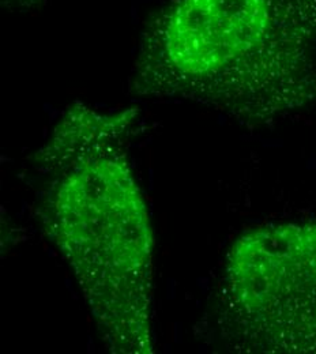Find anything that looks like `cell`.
I'll return each mask as SVG.
<instances>
[{
    "mask_svg": "<svg viewBox=\"0 0 316 354\" xmlns=\"http://www.w3.org/2000/svg\"><path fill=\"white\" fill-rule=\"evenodd\" d=\"M136 118L77 101L33 157L39 220L116 354L154 353V236L129 158Z\"/></svg>",
    "mask_w": 316,
    "mask_h": 354,
    "instance_id": "cell-1",
    "label": "cell"
},
{
    "mask_svg": "<svg viewBox=\"0 0 316 354\" xmlns=\"http://www.w3.org/2000/svg\"><path fill=\"white\" fill-rule=\"evenodd\" d=\"M131 93L248 129L316 101V0H171L146 22Z\"/></svg>",
    "mask_w": 316,
    "mask_h": 354,
    "instance_id": "cell-2",
    "label": "cell"
},
{
    "mask_svg": "<svg viewBox=\"0 0 316 354\" xmlns=\"http://www.w3.org/2000/svg\"><path fill=\"white\" fill-rule=\"evenodd\" d=\"M216 330L245 354H316V222H270L226 254Z\"/></svg>",
    "mask_w": 316,
    "mask_h": 354,
    "instance_id": "cell-3",
    "label": "cell"
}]
</instances>
